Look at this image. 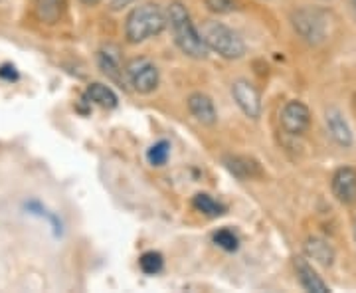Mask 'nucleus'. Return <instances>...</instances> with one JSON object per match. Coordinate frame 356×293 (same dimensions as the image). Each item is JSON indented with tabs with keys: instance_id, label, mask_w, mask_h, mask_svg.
Segmentation results:
<instances>
[{
	"instance_id": "obj_1",
	"label": "nucleus",
	"mask_w": 356,
	"mask_h": 293,
	"mask_svg": "<svg viewBox=\"0 0 356 293\" xmlns=\"http://www.w3.org/2000/svg\"><path fill=\"white\" fill-rule=\"evenodd\" d=\"M166 18L170 22V30H172V36H175V42L180 52L194 60H204L208 56V46H206L202 34L196 30V26L192 22L186 6L178 0L170 2Z\"/></svg>"
},
{
	"instance_id": "obj_2",
	"label": "nucleus",
	"mask_w": 356,
	"mask_h": 293,
	"mask_svg": "<svg viewBox=\"0 0 356 293\" xmlns=\"http://www.w3.org/2000/svg\"><path fill=\"white\" fill-rule=\"evenodd\" d=\"M166 22L168 18L159 4H153V2L140 4L129 13L125 20V38L131 44H140L145 40L159 36L165 30Z\"/></svg>"
},
{
	"instance_id": "obj_3",
	"label": "nucleus",
	"mask_w": 356,
	"mask_h": 293,
	"mask_svg": "<svg viewBox=\"0 0 356 293\" xmlns=\"http://www.w3.org/2000/svg\"><path fill=\"white\" fill-rule=\"evenodd\" d=\"M329 18L331 16L327 10L315 6H305L291 14L293 28L297 30V34L313 46L323 44L329 36V26H331Z\"/></svg>"
},
{
	"instance_id": "obj_4",
	"label": "nucleus",
	"mask_w": 356,
	"mask_h": 293,
	"mask_svg": "<svg viewBox=\"0 0 356 293\" xmlns=\"http://www.w3.org/2000/svg\"><path fill=\"white\" fill-rule=\"evenodd\" d=\"M204 40L208 50L216 52L226 60H240L245 54V44L240 34L222 22H208L204 28Z\"/></svg>"
},
{
	"instance_id": "obj_5",
	"label": "nucleus",
	"mask_w": 356,
	"mask_h": 293,
	"mask_svg": "<svg viewBox=\"0 0 356 293\" xmlns=\"http://www.w3.org/2000/svg\"><path fill=\"white\" fill-rule=\"evenodd\" d=\"M129 84L139 93H151L159 88V70L147 58H135L125 68Z\"/></svg>"
},
{
	"instance_id": "obj_6",
	"label": "nucleus",
	"mask_w": 356,
	"mask_h": 293,
	"mask_svg": "<svg viewBox=\"0 0 356 293\" xmlns=\"http://www.w3.org/2000/svg\"><path fill=\"white\" fill-rule=\"evenodd\" d=\"M281 129L287 133V135H303L309 125H311V111L303 102H289L283 105L280 115Z\"/></svg>"
},
{
	"instance_id": "obj_7",
	"label": "nucleus",
	"mask_w": 356,
	"mask_h": 293,
	"mask_svg": "<svg viewBox=\"0 0 356 293\" xmlns=\"http://www.w3.org/2000/svg\"><path fill=\"white\" fill-rule=\"evenodd\" d=\"M232 97L238 103V107L242 109L243 115H248L250 119H257L261 115V97L259 91L248 79H238L232 84Z\"/></svg>"
},
{
	"instance_id": "obj_8",
	"label": "nucleus",
	"mask_w": 356,
	"mask_h": 293,
	"mask_svg": "<svg viewBox=\"0 0 356 293\" xmlns=\"http://www.w3.org/2000/svg\"><path fill=\"white\" fill-rule=\"evenodd\" d=\"M332 196L341 204L356 203V168L355 166H341L334 171L331 179Z\"/></svg>"
},
{
	"instance_id": "obj_9",
	"label": "nucleus",
	"mask_w": 356,
	"mask_h": 293,
	"mask_svg": "<svg viewBox=\"0 0 356 293\" xmlns=\"http://www.w3.org/2000/svg\"><path fill=\"white\" fill-rule=\"evenodd\" d=\"M224 165L229 173L240 180H254L264 177L261 165L252 159V157H243V155H226L224 157Z\"/></svg>"
},
{
	"instance_id": "obj_10",
	"label": "nucleus",
	"mask_w": 356,
	"mask_h": 293,
	"mask_svg": "<svg viewBox=\"0 0 356 293\" xmlns=\"http://www.w3.org/2000/svg\"><path fill=\"white\" fill-rule=\"evenodd\" d=\"M293 266H295V274H297V280L301 283V287L305 290V292L311 293H329V285L325 283V281L321 280V276H318L317 271L313 269V266L307 262L305 258H295V262H293Z\"/></svg>"
},
{
	"instance_id": "obj_11",
	"label": "nucleus",
	"mask_w": 356,
	"mask_h": 293,
	"mask_svg": "<svg viewBox=\"0 0 356 293\" xmlns=\"http://www.w3.org/2000/svg\"><path fill=\"white\" fill-rule=\"evenodd\" d=\"M186 103H188V111H191L192 117H194L198 123L212 127V125L218 121V113H216V107H214V102H212L206 93L196 91V93H192L191 97H188V102Z\"/></svg>"
},
{
	"instance_id": "obj_12",
	"label": "nucleus",
	"mask_w": 356,
	"mask_h": 293,
	"mask_svg": "<svg viewBox=\"0 0 356 293\" xmlns=\"http://www.w3.org/2000/svg\"><path fill=\"white\" fill-rule=\"evenodd\" d=\"M325 121H327V129H329V133H331V137L337 145H341L344 149L353 147V131L348 127L344 115L341 113V109H337V107L327 109Z\"/></svg>"
},
{
	"instance_id": "obj_13",
	"label": "nucleus",
	"mask_w": 356,
	"mask_h": 293,
	"mask_svg": "<svg viewBox=\"0 0 356 293\" xmlns=\"http://www.w3.org/2000/svg\"><path fill=\"white\" fill-rule=\"evenodd\" d=\"M303 248H305V254L309 255L313 262L321 264V266L331 268L332 264H334V255L337 254H334V248H332L327 240L313 236V238H307V242Z\"/></svg>"
},
{
	"instance_id": "obj_14",
	"label": "nucleus",
	"mask_w": 356,
	"mask_h": 293,
	"mask_svg": "<svg viewBox=\"0 0 356 293\" xmlns=\"http://www.w3.org/2000/svg\"><path fill=\"white\" fill-rule=\"evenodd\" d=\"M97 62H99V68L103 70L105 76H109L115 81L121 84L123 88V68H121V62H119V56H117V48H103L97 56Z\"/></svg>"
},
{
	"instance_id": "obj_15",
	"label": "nucleus",
	"mask_w": 356,
	"mask_h": 293,
	"mask_svg": "<svg viewBox=\"0 0 356 293\" xmlns=\"http://www.w3.org/2000/svg\"><path fill=\"white\" fill-rule=\"evenodd\" d=\"M86 97L95 105L105 107V109H113V107H117V102H119L115 91L111 88H107V86H103V84H91L88 91H86Z\"/></svg>"
},
{
	"instance_id": "obj_16",
	"label": "nucleus",
	"mask_w": 356,
	"mask_h": 293,
	"mask_svg": "<svg viewBox=\"0 0 356 293\" xmlns=\"http://www.w3.org/2000/svg\"><path fill=\"white\" fill-rule=\"evenodd\" d=\"M192 206H194L198 212H202L204 216L218 218L226 214V206H224L222 203H218L216 198H212V196H210V194H206V192H198V194H194V198H192Z\"/></svg>"
},
{
	"instance_id": "obj_17",
	"label": "nucleus",
	"mask_w": 356,
	"mask_h": 293,
	"mask_svg": "<svg viewBox=\"0 0 356 293\" xmlns=\"http://www.w3.org/2000/svg\"><path fill=\"white\" fill-rule=\"evenodd\" d=\"M34 10L40 22L56 24L62 16V0H34Z\"/></svg>"
},
{
	"instance_id": "obj_18",
	"label": "nucleus",
	"mask_w": 356,
	"mask_h": 293,
	"mask_svg": "<svg viewBox=\"0 0 356 293\" xmlns=\"http://www.w3.org/2000/svg\"><path fill=\"white\" fill-rule=\"evenodd\" d=\"M163 264H165V260H163V255L159 254V252H145V254L139 258L140 269H143L147 276L159 274V271L163 269Z\"/></svg>"
},
{
	"instance_id": "obj_19",
	"label": "nucleus",
	"mask_w": 356,
	"mask_h": 293,
	"mask_svg": "<svg viewBox=\"0 0 356 293\" xmlns=\"http://www.w3.org/2000/svg\"><path fill=\"white\" fill-rule=\"evenodd\" d=\"M168 155H170V143L168 141H159V143H154L153 147L149 149L147 159H149L151 165L163 166L168 161Z\"/></svg>"
},
{
	"instance_id": "obj_20",
	"label": "nucleus",
	"mask_w": 356,
	"mask_h": 293,
	"mask_svg": "<svg viewBox=\"0 0 356 293\" xmlns=\"http://www.w3.org/2000/svg\"><path fill=\"white\" fill-rule=\"evenodd\" d=\"M214 242L220 246V248H224V250H228V252H236L238 250V236L228 228H222L218 230L216 234H214Z\"/></svg>"
},
{
	"instance_id": "obj_21",
	"label": "nucleus",
	"mask_w": 356,
	"mask_h": 293,
	"mask_svg": "<svg viewBox=\"0 0 356 293\" xmlns=\"http://www.w3.org/2000/svg\"><path fill=\"white\" fill-rule=\"evenodd\" d=\"M208 10L214 14H229L238 8V2L236 0H204Z\"/></svg>"
},
{
	"instance_id": "obj_22",
	"label": "nucleus",
	"mask_w": 356,
	"mask_h": 293,
	"mask_svg": "<svg viewBox=\"0 0 356 293\" xmlns=\"http://www.w3.org/2000/svg\"><path fill=\"white\" fill-rule=\"evenodd\" d=\"M0 77H4V79H16V77H18L16 68H14V65H2V68H0Z\"/></svg>"
},
{
	"instance_id": "obj_23",
	"label": "nucleus",
	"mask_w": 356,
	"mask_h": 293,
	"mask_svg": "<svg viewBox=\"0 0 356 293\" xmlns=\"http://www.w3.org/2000/svg\"><path fill=\"white\" fill-rule=\"evenodd\" d=\"M135 0H111V10L113 13H119V10H123V8H127L129 4H133Z\"/></svg>"
},
{
	"instance_id": "obj_24",
	"label": "nucleus",
	"mask_w": 356,
	"mask_h": 293,
	"mask_svg": "<svg viewBox=\"0 0 356 293\" xmlns=\"http://www.w3.org/2000/svg\"><path fill=\"white\" fill-rule=\"evenodd\" d=\"M81 2H83L86 6H97V4H99L102 0H81Z\"/></svg>"
},
{
	"instance_id": "obj_25",
	"label": "nucleus",
	"mask_w": 356,
	"mask_h": 293,
	"mask_svg": "<svg viewBox=\"0 0 356 293\" xmlns=\"http://www.w3.org/2000/svg\"><path fill=\"white\" fill-rule=\"evenodd\" d=\"M353 8H355V13H356V0H353Z\"/></svg>"
},
{
	"instance_id": "obj_26",
	"label": "nucleus",
	"mask_w": 356,
	"mask_h": 293,
	"mask_svg": "<svg viewBox=\"0 0 356 293\" xmlns=\"http://www.w3.org/2000/svg\"><path fill=\"white\" fill-rule=\"evenodd\" d=\"M355 240H356V220H355Z\"/></svg>"
}]
</instances>
